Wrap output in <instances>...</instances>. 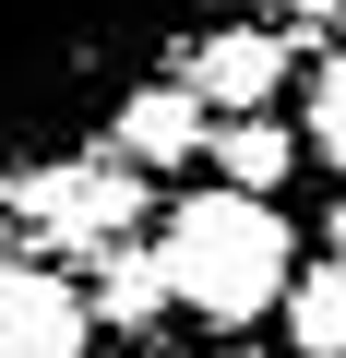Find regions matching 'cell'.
Here are the masks:
<instances>
[{"instance_id": "cell-7", "label": "cell", "mask_w": 346, "mask_h": 358, "mask_svg": "<svg viewBox=\"0 0 346 358\" xmlns=\"http://www.w3.org/2000/svg\"><path fill=\"white\" fill-rule=\"evenodd\" d=\"M215 179H239V192H287L298 179V155H310V131H287V120H263V108H239V120H215Z\"/></svg>"}, {"instance_id": "cell-2", "label": "cell", "mask_w": 346, "mask_h": 358, "mask_svg": "<svg viewBox=\"0 0 346 358\" xmlns=\"http://www.w3.org/2000/svg\"><path fill=\"white\" fill-rule=\"evenodd\" d=\"M155 263H167V287H180V310H192L203 334H251V322L287 299V215H275V192L215 179V192L167 203Z\"/></svg>"}, {"instance_id": "cell-11", "label": "cell", "mask_w": 346, "mask_h": 358, "mask_svg": "<svg viewBox=\"0 0 346 358\" xmlns=\"http://www.w3.org/2000/svg\"><path fill=\"white\" fill-rule=\"evenodd\" d=\"M322 239H334V251H346V203H334V215H322Z\"/></svg>"}, {"instance_id": "cell-12", "label": "cell", "mask_w": 346, "mask_h": 358, "mask_svg": "<svg viewBox=\"0 0 346 358\" xmlns=\"http://www.w3.org/2000/svg\"><path fill=\"white\" fill-rule=\"evenodd\" d=\"M215 13H251V0H215Z\"/></svg>"}, {"instance_id": "cell-1", "label": "cell", "mask_w": 346, "mask_h": 358, "mask_svg": "<svg viewBox=\"0 0 346 358\" xmlns=\"http://www.w3.org/2000/svg\"><path fill=\"white\" fill-rule=\"evenodd\" d=\"M167 36V0H0V179L72 155L120 84H143Z\"/></svg>"}, {"instance_id": "cell-6", "label": "cell", "mask_w": 346, "mask_h": 358, "mask_svg": "<svg viewBox=\"0 0 346 358\" xmlns=\"http://www.w3.org/2000/svg\"><path fill=\"white\" fill-rule=\"evenodd\" d=\"M192 96H203L215 120L275 108V96H287V36H275V24H215V36L192 48Z\"/></svg>"}, {"instance_id": "cell-9", "label": "cell", "mask_w": 346, "mask_h": 358, "mask_svg": "<svg viewBox=\"0 0 346 358\" xmlns=\"http://www.w3.org/2000/svg\"><path fill=\"white\" fill-rule=\"evenodd\" d=\"M287 346L298 358H346V251L310 263V275H287Z\"/></svg>"}, {"instance_id": "cell-10", "label": "cell", "mask_w": 346, "mask_h": 358, "mask_svg": "<svg viewBox=\"0 0 346 358\" xmlns=\"http://www.w3.org/2000/svg\"><path fill=\"white\" fill-rule=\"evenodd\" d=\"M310 155H322V167H346V48L310 72Z\"/></svg>"}, {"instance_id": "cell-5", "label": "cell", "mask_w": 346, "mask_h": 358, "mask_svg": "<svg viewBox=\"0 0 346 358\" xmlns=\"http://www.w3.org/2000/svg\"><path fill=\"white\" fill-rule=\"evenodd\" d=\"M108 143H120L131 167H192V155L215 143V108L192 96V72H180V84H120V108H108Z\"/></svg>"}, {"instance_id": "cell-8", "label": "cell", "mask_w": 346, "mask_h": 358, "mask_svg": "<svg viewBox=\"0 0 346 358\" xmlns=\"http://www.w3.org/2000/svg\"><path fill=\"white\" fill-rule=\"evenodd\" d=\"M96 263H108V275H96V322H108V334H155L167 310H180L167 263H143V251H120V239H108Z\"/></svg>"}, {"instance_id": "cell-4", "label": "cell", "mask_w": 346, "mask_h": 358, "mask_svg": "<svg viewBox=\"0 0 346 358\" xmlns=\"http://www.w3.org/2000/svg\"><path fill=\"white\" fill-rule=\"evenodd\" d=\"M96 310L60 263H0V358H84Z\"/></svg>"}, {"instance_id": "cell-3", "label": "cell", "mask_w": 346, "mask_h": 358, "mask_svg": "<svg viewBox=\"0 0 346 358\" xmlns=\"http://www.w3.org/2000/svg\"><path fill=\"white\" fill-rule=\"evenodd\" d=\"M13 215L72 263V251H108L131 215H143V167L131 155H108V167H72V155H48V167H13Z\"/></svg>"}]
</instances>
